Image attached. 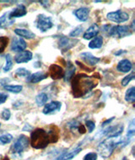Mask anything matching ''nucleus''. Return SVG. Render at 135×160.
Returning <instances> with one entry per match:
<instances>
[{"label": "nucleus", "mask_w": 135, "mask_h": 160, "mask_svg": "<svg viewBox=\"0 0 135 160\" xmlns=\"http://www.w3.org/2000/svg\"><path fill=\"white\" fill-rule=\"evenodd\" d=\"M97 82L93 78L89 77L86 74H78L76 77L73 78V93L75 98H80L86 95L87 93L96 87Z\"/></svg>", "instance_id": "obj_1"}, {"label": "nucleus", "mask_w": 135, "mask_h": 160, "mask_svg": "<svg viewBox=\"0 0 135 160\" xmlns=\"http://www.w3.org/2000/svg\"><path fill=\"white\" fill-rule=\"evenodd\" d=\"M122 141V138L119 137L116 138H106L101 142L97 147V150L101 157L103 158L104 159L110 158L114 152V150L117 147L121 146Z\"/></svg>", "instance_id": "obj_2"}, {"label": "nucleus", "mask_w": 135, "mask_h": 160, "mask_svg": "<svg viewBox=\"0 0 135 160\" xmlns=\"http://www.w3.org/2000/svg\"><path fill=\"white\" fill-rule=\"evenodd\" d=\"M51 142L47 132L42 128H37L31 132L30 143L36 149H43Z\"/></svg>", "instance_id": "obj_3"}, {"label": "nucleus", "mask_w": 135, "mask_h": 160, "mask_svg": "<svg viewBox=\"0 0 135 160\" xmlns=\"http://www.w3.org/2000/svg\"><path fill=\"white\" fill-rule=\"evenodd\" d=\"M107 32V35L112 37H117L118 39L124 38L127 36H130L132 34L130 26L127 25H116V26H110V25H104Z\"/></svg>", "instance_id": "obj_4"}, {"label": "nucleus", "mask_w": 135, "mask_h": 160, "mask_svg": "<svg viewBox=\"0 0 135 160\" xmlns=\"http://www.w3.org/2000/svg\"><path fill=\"white\" fill-rule=\"evenodd\" d=\"M30 145V139L27 136L21 134L19 138H17L14 144L12 145L10 148V152L13 155H21L24 153L25 150L28 148V147Z\"/></svg>", "instance_id": "obj_5"}, {"label": "nucleus", "mask_w": 135, "mask_h": 160, "mask_svg": "<svg viewBox=\"0 0 135 160\" xmlns=\"http://www.w3.org/2000/svg\"><path fill=\"white\" fill-rule=\"evenodd\" d=\"M35 25H36V27L38 29L39 31L45 33V32L51 30L53 27L54 24H53V19H52L51 17L41 14H39L38 16L36 17Z\"/></svg>", "instance_id": "obj_6"}, {"label": "nucleus", "mask_w": 135, "mask_h": 160, "mask_svg": "<svg viewBox=\"0 0 135 160\" xmlns=\"http://www.w3.org/2000/svg\"><path fill=\"white\" fill-rule=\"evenodd\" d=\"M106 19L112 22L121 24V23L126 22L129 19V14L122 10H117V11L108 13L106 14Z\"/></svg>", "instance_id": "obj_7"}, {"label": "nucleus", "mask_w": 135, "mask_h": 160, "mask_svg": "<svg viewBox=\"0 0 135 160\" xmlns=\"http://www.w3.org/2000/svg\"><path fill=\"white\" fill-rule=\"evenodd\" d=\"M79 41L77 39H71L67 37V36H60V38L58 39V48L63 52H68L69 50H70L72 47H74L75 45L77 44Z\"/></svg>", "instance_id": "obj_8"}, {"label": "nucleus", "mask_w": 135, "mask_h": 160, "mask_svg": "<svg viewBox=\"0 0 135 160\" xmlns=\"http://www.w3.org/2000/svg\"><path fill=\"white\" fill-rule=\"evenodd\" d=\"M82 150V147H80V145H77L75 148L74 147V148H72L64 152L63 153H61L56 158V160H72L74 158L76 157Z\"/></svg>", "instance_id": "obj_9"}, {"label": "nucleus", "mask_w": 135, "mask_h": 160, "mask_svg": "<svg viewBox=\"0 0 135 160\" xmlns=\"http://www.w3.org/2000/svg\"><path fill=\"white\" fill-rule=\"evenodd\" d=\"M62 108V103L59 101H52L50 103H47L44 105V108L42 110V113L47 116L55 115L59 112Z\"/></svg>", "instance_id": "obj_10"}, {"label": "nucleus", "mask_w": 135, "mask_h": 160, "mask_svg": "<svg viewBox=\"0 0 135 160\" xmlns=\"http://www.w3.org/2000/svg\"><path fill=\"white\" fill-rule=\"evenodd\" d=\"M27 47V44L24 39L20 37H14L12 40L11 45H10V50L14 52H21L25 51Z\"/></svg>", "instance_id": "obj_11"}, {"label": "nucleus", "mask_w": 135, "mask_h": 160, "mask_svg": "<svg viewBox=\"0 0 135 160\" xmlns=\"http://www.w3.org/2000/svg\"><path fill=\"white\" fill-rule=\"evenodd\" d=\"M32 58H33V53L31 52L30 51L25 50L21 52L17 53L15 57H14V61L18 64L27 63V62L32 60Z\"/></svg>", "instance_id": "obj_12"}, {"label": "nucleus", "mask_w": 135, "mask_h": 160, "mask_svg": "<svg viewBox=\"0 0 135 160\" xmlns=\"http://www.w3.org/2000/svg\"><path fill=\"white\" fill-rule=\"evenodd\" d=\"M49 74L50 77L52 78L53 80L60 79L62 78H64V71L63 68L57 64H53L49 67Z\"/></svg>", "instance_id": "obj_13"}, {"label": "nucleus", "mask_w": 135, "mask_h": 160, "mask_svg": "<svg viewBox=\"0 0 135 160\" xmlns=\"http://www.w3.org/2000/svg\"><path fill=\"white\" fill-rule=\"evenodd\" d=\"M80 57L86 64H88L89 66H96L101 61V58L95 57L92 53L89 52H82Z\"/></svg>", "instance_id": "obj_14"}, {"label": "nucleus", "mask_w": 135, "mask_h": 160, "mask_svg": "<svg viewBox=\"0 0 135 160\" xmlns=\"http://www.w3.org/2000/svg\"><path fill=\"white\" fill-rule=\"evenodd\" d=\"M27 14V8L24 4H19L11 11H9V17L14 19L15 18H21Z\"/></svg>", "instance_id": "obj_15"}, {"label": "nucleus", "mask_w": 135, "mask_h": 160, "mask_svg": "<svg viewBox=\"0 0 135 160\" xmlns=\"http://www.w3.org/2000/svg\"><path fill=\"white\" fill-rule=\"evenodd\" d=\"M90 12H91L90 8H87V7H81V8L75 9V11L73 12V14L80 21L86 22V20L89 19Z\"/></svg>", "instance_id": "obj_16"}, {"label": "nucleus", "mask_w": 135, "mask_h": 160, "mask_svg": "<svg viewBox=\"0 0 135 160\" xmlns=\"http://www.w3.org/2000/svg\"><path fill=\"white\" fill-rule=\"evenodd\" d=\"M47 77H48V74L46 73V72H34V73H31V74L26 78V81L30 83H37L41 82V81H43V80H45L46 78H47Z\"/></svg>", "instance_id": "obj_17"}, {"label": "nucleus", "mask_w": 135, "mask_h": 160, "mask_svg": "<svg viewBox=\"0 0 135 160\" xmlns=\"http://www.w3.org/2000/svg\"><path fill=\"white\" fill-rule=\"evenodd\" d=\"M100 32V28L97 24H93L86 30V31L83 35V38L85 40H91L96 37Z\"/></svg>", "instance_id": "obj_18"}, {"label": "nucleus", "mask_w": 135, "mask_h": 160, "mask_svg": "<svg viewBox=\"0 0 135 160\" xmlns=\"http://www.w3.org/2000/svg\"><path fill=\"white\" fill-rule=\"evenodd\" d=\"M69 127V130L71 131L73 133L79 132L80 134H84L86 133V127L84 125H82L79 121L77 120H73L72 122H70L69 124L67 125Z\"/></svg>", "instance_id": "obj_19"}, {"label": "nucleus", "mask_w": 135, "mask_h": 160, "mask_svg": "<svg viewBox=\"0 0 135 160\" xmlns=\"http://www.w3.org/2000/svg\"><path fill=\"white\" fill-rule=\"evenodd\" d=\"M132 68V62L128 59H122L117 65V70L120 72L127 73L129 72Z\"/></svg>", "instance_id": "obj_20"}, {"label": "nucleus", "mask_w": 135, "mask_h": 160, "mask_svg": "<svg viewBox=\"0 0 135 160\" xmlns=\"http://www.w3.org/2000/svg\"><path fill=\"white\" fill-rule=\"evenodd\" d=\"M14 19L9 17V11L6 12L0 16V29H7L14 25Z\"/></svg>", "instance_id": "obj_21"}, {"label": "nucleus", "mask_w": 135, "mask_h": 160, "mask_svg": "<svg viewBox=\"0 0 135 160\" xmlns=\"http://www.w3.org/2000/svg\"><path fill=\"white\" fill-rule=\"evenodd\" d=\"M14 32L15 35L19 36L20 38L27 39V40H31L36 37V34L33 33L32 31L26 30V29H23V28H16L14 29Z\"/></svg>", "instance_id": "obj_22"}, {"label": "nucleus", "mask_w": 135, "mask_h": 160, "mask_svg": "<svg viewBox=\"0 0 135 160\" xmlns=\"http://www.w3.org/2000/svg\"><path fill=\"white\" fill-rule=\"evenodd\" d=\"M75 70H76V68H75V65L72 63L71 62H68V63H67L66 71L64 72V82L69 83V82L73 79V78H74V76H75Z\"/></svg>", "instance_id": "obj_23"}, {"label": "nucleus", "mask_w": 135, "mask_h": 160, "mask_svg": "<svg viewBox=\"0 0 135 160\" xmlns=\"http://www.w3.org/2000/svg\"><path fill=\"white\" fill-rule=\"evenodd\" d=\"M103 45V38L102 36H96L91 40L89 43L88 47L91 49H100L101 48Z\"/></svg>", "instance_id": "obj_24"}, {"label": "nucleus", "mask_w": 135, "mask_h": 160, "mask_svg": "<svg viewBox=\"0 0 135 160\" xmlns=\"http://www.w3.org/2000/svg\"><path fill=\"white\" fill-rule=\"evenodd\" d=\"M49 99V95L45 93V92H41L36 96V103L38 106H43L47 103Z\"/></svg>", "instance_id": "obj_25"}, {"label": "nucleus", "mask_w": 135, "mask_h": 160, "mask_svg": "<svg viewBox=\"0 0 135 160\" xmlns=\"http://www.w3.org/2000/svg\"><path fill=\"white\" fill-rule=\"evenodd\" d=\"M3 88L7 92H10L13 94H19L22 91L23 86L19 84H5L3 86Z\"/></svg>", "instance_id": "obj_26"}, {"label": "nucleus", "mask_w": 135, "mask_h": 160, "mask_svg": "<svg viewBox=\"0 0 135 160\" xmlns=\"http://www.w3.org/2000/svg\"><path fill=\"white\" fill-rule=\"evenodd\" d=\"M125 100L127 103L132 104L135 101V87L132 86L125 93Z\"/></svg>", "instance_id": "obj_27"}, {"label": "nucleus", "mask_w": 135, "mask_h": 160, "mask_svg": "<svg viewBox=\"0 0 135 160\" xmlns=\"http://www.w3.org/2000/svg\"><path fill=\"white\" fill-rule=\"evenodd\" d=\"M13 65H14L13 58H12V56L9 53H8L5 56V64H4V66L3 68V72H9L12 69V68H13Z\"/></svg>", "instance_id": "obj_28"}, {"label": "nucleus", "mask_w": 135, "mask_h": 160, "mask_svg": "<svg viewBox=\"0 0 135 160\" xmlns=\"http://www.w3.org/2000/svg\"><path fill=\"white\" fill-rule=\"evenodd\" d=\"M14 74H15V76L19 78H27L31 73H30V70H28V69L25 68H19L15 70Z\"/></svg>", "instance_id": "obj_29"}, {"label": "nucleus", "mask_w": 135, "mask_h": 160, "mask_svg": "<svg viewBox=\"0 0 135 160\" xmlns=\"http://www.w3.org/2000/svg\"><path fill=\"white\" fill-rule=\"evenodd\" d=\"M135 134V122L134 119H132V121L130 122L128 124V127H127V132L126 135V138H127L130 140H132V138L134 137Z\"/></svg>", "instance_id": "obj_30"}, {"label": "nucleus", "mask_w": 135, "mask_h": 160, "mask_svg": "<svg viewBox=\"0 0 135 160\" xmlns=\"http://www.w3.org/2000/svg\"><path fill=\"white\" fill-rule=\"evenodd\" d=\"M13 141V136L10 133H3L0 136V143L2 145L10 143Z\"/></svg>", "instance_id": "obj_31"}, {"label": "nucleus", "mask_w": 135, "mask_h": 160, "mask_svg": "<svg viewBox=\"0 0 135 160\" xmlns=\"http://www.w3.org/2000/svg\"><path fill=\"white\" fill-rule=\"evenodd\" d=\"M135 78V74L133 72H131L128 75H127L126 77H124L121 81V84L122 86H127L128 83Z\"/></svg>", "instance_id": "obj_32"}, {"label": "nucleus", "mask_w": 135, "mask_h": 160, "mask_svg": "<svg viewBox=\"0 0 135 160\" xmlns=\"http://www.w3.org/2000/svg\"><path fill=\"white\" fill-rule=\"evenodd\" d=\"M83 31V27L82 26H77V27L74 29L73 31L69 33V36L70 37H73V38L75 39V37H77L80 35V34L82 33Z\"/></svg>", "instance_id": "obj_33"}, {"label": "nucleus", "mask_w": 135, "mask_h": 160, "mask_svg": "<svg viewBox=\"0 0 135 160\" xmlns=\"http://www.w3.org/2000/svg\"><path fill=\"white\" fill-rule=\"evenodd\" d=\"M0 116H1V118L4 120V121H8L10 117H11V112L9 111V109H3L1 114H0Z\"/></svg>", "instance_id": "obj_34"}, {"label": "nucleus", "mask_w": 135, "mask_h": 160, "mask_svg": "<svg viewBox=\"0 0 135 160\" xmlns=\"http://www.w3.org/2000/svg\"><path fill=\"white\" fill-rule=\"evenodd\" d=\"M8 42V39L7 37H0V53L3 52L7 47Z\"/></svg>", "instance_id": "obj_35"}, {"label": "nucleus", "mask_w": 135, "mask_h": 160, "mask_svg": "<svg viewBox=\"0 0 135 160\" xmlns=\"http://www.w3.org/2000/svg\"><path fill=\"white\" fill-rule=\"evenodd\" d=\"M86 126L88 129V132L89 133H92L93 131L96 128V123L93 121H91V120H87L86 122Z\"/></svg>", "instance_id": "obj_36"}, {"label": "nucleus", "mask_w": 135, "mask_h": 160, "mask_svg": "<svg viewBox=\"0 0 135 160\" xmlns=\"http://www.w3.org/2000/svg\"><path fill=\"white\" fill-rule=\"evenodd\" d=\"M97 158H98V155L96 152H91L85 155L83 160H97Z\"/></svg>", "instance_id": "obj_37"}, {"label": "nucleus", "mask_w": 135, "mask_h": 160, "mask_svg": "<svg viewBox=\"0 0 135 160\" xmlns=\"http://www.w3.org/2000/svg\"><path fill=\"white\" fill-rule=\"evenodd\" d=\"M8 95L5 93H0V105H2L3 103L6 102V100L8 99Z\"/></svg>", "instance_id": "obj_38"}, {"label": "nucleus", "mask_w": 135, "mask_h": 160, "mask_svg": "<svg viewBox=\"0 0 135 160\" xmlns=\"http://www.w3.org/2000/svg\"><path fill=\"white\" fill-rule=\"evenodd\" d=\"M23 132H32V130H33V127L32 126H30V124H28V123H26V124L24 126V127H23Z\"/></svg>", "instance_id": "obj_39"}, {"label": "nucleus", "mask_w": 135, "mask_h": 160, "mask_svg": "<svg viewBox=\"0 0 135 160\" xmlns=\"http://www.w3.org/2000/svg\"><path fill=\"white\" fill-rule=\"evenodd\" d=\"M114 117H112V118H110V119H108V120H106V121H105V122H103V123H102V125H101V127L102 128H103V127H106V126H108V125L110 124L111 122H112L113 120H114Z\"/></svg>", "instance_id": "obj_40"}, {"label": "nucleus", "mask_w": 135, "mask_h": 160, "mask_svg": "<svg viewBox=\"0 0 135 160\" xmlns=\"http://www.w3.org/2000/svg\"><path fill=\"white\" fill-rule=\"evenodd\" d=\"M126 53H127V51H126V50H119L117 52H114V55L120 56L123 55V54H126Z\"/></svg>", "instance_id": "obj_41"}, {"label": "nucleus", "mask_w": 135, "mask_h": 160, "mask_svg": "<svg viewBox=\"0 0 135 160\" xmlns=\"http://www.w3.org/2000/svg\"><path fill=\"white\" fill-rule=\"evenodd\" d=\"M39 3H41V6H43L45 8H47V7H49L50 5L49 1H39Z\"/></svg>", "instance_id": "obj_42"}, {"label": "nucleus", "mask_w": 135, "mask_h": 160, "mask_svg": "<svg viewBox=\"0 0 135 160\" xmlns=\"http://www.w3.org/2000/svg\"><path fill=\"white\" fill-rule=\"evenodd\" d=\"M33 67H34V68H41V62H34Z\"/></svg>", "instance_id": "obj_43"}, {"label": "nucleus", "mask_w": 135, "mask_h": 160, "mask_svg": "<svg viewBox=\"0 0 135 160\" xmlns=\"http://www.w3.org/2000/svg\"><path fill=\"white\" fill-rule=\"evenodd\" d=\"M122 160H128V159H127V157H123V158H122Z\"/></svg>", "instance_id": "obj_44"}, {"label": "nucleus", "mask_w": 135, "mask_h": 160, "mask_svg": "<svg viewBox=\"0 0 135 160\" xmlns=\"http://www.w3.org/2000/svg\"><path fill=\"white\" fill-rule=\"evenodd\" d=\"M95 3H101V1H95Z\"/></svg>", "instance_id": "obj_45"}, {"label": "nucleus", "mask_w": 135, "mask_h": 160, "mask_svg": "<svg viewBox=\"0 0 135 160\" xmlns=\"http://www.w3.org/2000/svg\"><path fill=\"white\" fill-rule=\"evenodd\" d=\"M3 160H9V159H8V158H4V159H3Z\"/></svg>", "instance_id": "obj_46"}, {"label": "nucleus", "mask_w": 135, "mask_h": 160, "mask_svg": "<svg viewBox=\"0 0 135 160\" xmlns=\"http://www.w3.org/2000/svg\"><path fill=\"white\" fill-rule=\"evenodd\" d=\"M0 127H1V123H0Z\"/></svg>", "instance_id": "obj_47"}]
</instances>
